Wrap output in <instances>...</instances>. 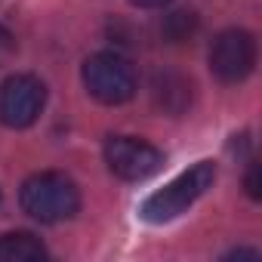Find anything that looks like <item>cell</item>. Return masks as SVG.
Wrapping results in <instances>:
<instances>
[{"label": "cell", "instance_id": "obj_1", "mask_svg": "<svg viewBox=\"0 0 262 262\" xmlns=\"http://www.w3.org/2000/svg\"><path fill=\"white\" fill-rule=\"evenodd\" d=\"M216 182V164L213 161H198L188 170H182L179 176H173L164 188L151 191L145 198V204L139 207V216L148 225H167L173 219H179L182 213H188Z\"/></svg>", "mask_w": 262, "mask_h": 262}, {"label": "cell", "instance_id": "obj_2", "mask_svg": "<svg viewBox=\"0 0 262 262\" xmlns=\"http://www.w3.org/2000/svg\"><path fill=\"white\" fill-rule=\"evenodd\" d=\"M19 204H22V213H28L31 219H37L43 225H56V222L77 216L80 188L71 176H65L59 170H43L22 182Z\"/></svg>", "mask_w": 262, "mask_h": 262}, {"label": "cell", "instance_id": "obj_3", "mask_svg": "<svg viewBox=\"0 0 262 262\" xmlns=\"http://www.w3.org/2000/svg\"><path fill=\"white\" fill-rule=\"evenodd\" d=\"M80 80L86 93L102 105H123L136 96L139 86L136 68L120 53H93L80 68Z\"/></svg>", "mask_w": 262, "mask_h": 262}, {"label": "cell", "instance_id": "obj_4", "mask_svg": "<svg viewBox=\"0 0 262 262\" xmlns=\"http://www.w3.org/2000/svg\"><path fill=\"white\" fill-rule=\"evenodd\" d=\"M47 108V83L37 74H10L0 83V123L28 129Z\"/></svg>", "mask_w": 262, "mask_h": 262}, {"label": "cell", "instance_id": "obj_5", "mask_svg": "<svg viewBox=\"0 0 262 262\" xmlns=\"http://www.w3.org/2000/svg\"><path fill=\"white\" fill-rule=\"evenodd\" d=\"M210 74L219 83H241L256 68V40L244 28H225L210 43Z\"/></svg>", "mask_w": 262, "mask_h": 262}, {"label": "cell", "instance_id": "obj_6", "mask_svg": "<svg viewBox=\"0 0 262 262\" xmlns=\"http://www.w3.org/2000/svg\"><path fill=\"white\" fill-rule=\"evenodd\" d=\"M102 155L111 176L123 182H145L164 167V151L136 136H108Z\"/></svg>", "mask_w": 262, "mask_h": 262}, {"label": "cell", "instance_id": "obj_7", "mask_svg": "<svg viewBox=\"0 0 262 262\" xmlns=\"http://www.w3.org/2000/svg\"><path fill=\"white\" fill-rule=\"evenodd\" d=\"M191 96H194L191 80L179 71H158L151 80V99L170 117H182L191 108Z\"/></svg>", "mask_w": 262, "mask_h": 262}, {"label": "cell", "instance_id": "obj_8", "mask_svg": "<svg viewBox=\"0 0 262 262\" xmlns=\"http://www.w3.org/2000/svg\"><path fill=\"white\" fill-rule=\"evenodd\" d=\"M47 247L31 231H7L0 234V262H40L47 259Z\"/></svg>", "mask_w": 262, "mask_h": 262}, {"label": "cell", "instance_id": "obj_9", "mask_svg": "<svg viewBox=\"0 0 262 262\" xmlns=\"http://www.w3.org/2000/svg\"><path fill=\"white\" fill-rule=\"evenodd\" d=\"M161 31H164V37H167L170 43H185V40H191L194 31H198V16H194L191 10H173V13L164 16Z\"/></svg>", "mask_w": 262, "mask_h": 262}, {"label": "cell", "instance_id": "obj_10", "mask_svg": "<svg viewBox=\"0 0 262 262\" xmlns=\"http://www.w3.org/2000/svg\"><path fill=\"white\" fill-rule=\"evenodd\" d=\"M244 188H247V194H250L253 201H259V198H262V179H259V164H256V161H250V167H247Z\"/></svg>", "mask_w": 262, "mask_h": 262}, {"label": "cell", "instance_id": "obj_11", "mask_svg": "<svg viewBox=\"0 0 262 262\" xmlns=\"http://www.w3.org/2000/svg\"><path fill=\"white\" fill-rule=\"evenodd\" d=\"M13 53H16V37L7 28H0V65H4Z\"/></svg>", "mask_w": 262, "mask_h": 262}, {"label": "cell", "instance_id": "obj_12", "mask_svg": "<svg viewBox=\"0 0 262 262\" xmlns=\"http://www.w3.org/2000/svg\"><path fill=\"white\" fill-rule=\"evenodd\" d=\"M133 7H139V10H161V7H167V4H173V0H129Z\"/></svg>", "mask_w": 262, "mask_h": 262}, {"label": "cell", "instance_id": "obj_13", "mask_svg": "<svg viewBox=\"0 0 262 262\" xmlns=\"http://www.w3.org/2000/svg\"><path fill=\"white\" fill-rule=\"evenodd\" d=\"M256 256H259L256 250H244V247H241V250H231V253H225V259H256Z\"/></svg>", "mask_w": 262, "mask_h": 262}]
</instances>
